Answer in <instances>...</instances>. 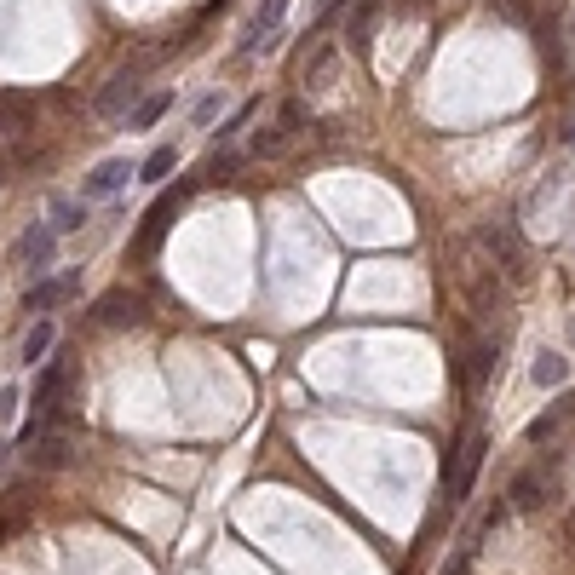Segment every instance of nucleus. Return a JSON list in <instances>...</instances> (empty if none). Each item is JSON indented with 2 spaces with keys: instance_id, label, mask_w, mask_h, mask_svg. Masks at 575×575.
<instances>
[{
  "instance_id": "1",
  "label": "nucleus",
  "mask_w": 575,
  "mask_h": 575,
  "mask_svg": "<svg viewBox=\"0 0 575 575\" xmlns=\"http://www.w3.org/2000/svg\"><path fill=\"white\" fill-rule=\"evenodd\" d=\"M305 127H311V110H305L299 98H288V104L276 110V121H271V127H259V133H253V156H259V161L288 156V150H294L299 138H305Z\"/></svg>"
},
{
  "instance_id": "2",
  "label": "nucleus",
  "mask_w": 575,
  "mask_h": 575,
  "mask_svg": "<svg viewBox=\"0 0 575 575\" xmlns=\"http://www.w3.org/2000/svg\"><path fill=\"white\" fill-rule=\"evenodd\" d=\"M478 248L495 259L501 282H524V276H529V248H524V236H518L512 225H483L478 230Z\"/></svg>"
},
{
  "instance_id": "3",
  "label": "nucleus",
  "mask_w": 575,
  "mask_h": 575,
  "mask_svg": "<svg viewBox=\"0 0 575 575\" xmlns=\"http://www.w3.org/2000/svg\"><path fill=\"white\" fill-rule=\"evenodd\" d=\"M144 98V81H138V69H115L110 81H104V92L92 98V115L98 121H115V115H127Z\"/></svg>"
},
{
  "instance_id": "4",
  "label": "nucleus",
  "mask_w": 575,
  "mask_h": 575,
  "mask_svg": "<svg viewBox=\"0 0 575 575\" xmlns=\"http://www.w3.org/2000/svg\"><path fill=\"white\" fill-rule=\"evenodd\" d=\"M483 449H489V443H483V432H478V426H472V432L460 437L455 466L443 472V478H449V501H466V495H472V483H478V466H483Z\"/></svg>"
},
{
  "instance_id": "5",
  "label": "nucleus",
  "mask_w": 575,
  "mask_h": 575,
  "mask_svg": "<svg viewBox=\"0 0 575 575\" xmlns=\"http://www.w3.org/2000/svg\"><path fill=\"white\" fill-rule=\"evenodd\" d=\"M52 259H58V230H52V225H29L18 242H12V265H18V271L46 276Z\"/></svg>"
},
{
  "instance_id": "6",
  "label": "nucleus",
  "mask_w": 575,
  "mask_h": 575,
  "mask_svg": "<svg viewBox=\"0 0 575 575\" xmlns=\"http://www.w3.org/2000/svg\"><path fill=\"white\" fill-rule=\"evenodd\" d=\"M138 167L127 156H110V161H98V167H92L87 173V184H81V202H110L115 190H121V184L133 179Z\"/></svg>"
},
{
  "instance_id": "7",
  "label": "nucleus",
  "mask_w": 575,
  "mask_h": 575,
  "mask_svg": "<svg viewBox=\"0 0 575 575\" xmlns=\"http://www.w3.org/2000/svg\"><path fill=\"white\" fill-rule=\"evenodd\" d=\"M69 460H75V437H69V432L29 437V466H35V472H64Z\"/></svg>"
},
{
  "instance_id": "8",
  "label": "nucleus",
  "mask_w": 575,
  "mask_h": 575,
  "mask_svg": "<svg viewBox=\"0 0 575 575\" xmlns=\"http://www.w3.org/2000/svg\"><path fill=\"white\" fill-rule=\"evenodd\" d=\"M92 322H104V328H133V322H144V299L127 294V288H110V294L92 305Z\"/></svg>"
},
{
  "instance_id": "9",
  "label": "nucleus",
  "mask_w": 575,
  "mask_h": 575,
  "mask_svg": "<svg viewBox=\"0 0 575 575\" xmlns=\"http://www.w3.org/2000/svg\"><path fill=\"white\" fill-rule=\"evenodd\" d=\"M282 12H288V0H265L259 12L248 18V29H242V41H236V52H259V46H276V29H282Z\"/></svg>"
},
{
  "instance_id": "10",
  "label": "nucleus",
  "mask_w": 575,
  "mask_h": 575,
  "mask_svg": "<svg viewBox=\"0 0 575 575\" xmlns=\"http://www.w3.org/2000/svg\"><path fill=\"white\" fill-rule=\"evenodd\" d=\"M81 294V271H64V276H41L29 294H23V311H52V305H64V299Z\"/></svg>"
},
{
  "instance_id": "11",
  "label": "nucleus",
  "mask_w": 575,
  "mask_h": 575,
  "mask_svg": "<svg viewBox=\"0 0 575 575\" xmlns=\"http://www.w3.org/2000/svg\"><path fill=\"white\" fill-rule=\"evenodd\" d=\"M552 495H558V483H552V472H518L512 478V506L518 512H541V506H552Z\"/></svg>"
},
{
  "instance_id": "12",
  "label": "nucleus",
  "mask_w": 575,
  "mask_h": 575,
  "mask_svg": "<svg viewBox=\"0 0 575 575\" xmlns=\"http://www.w3.org/2000/svg\"><path fill=\"white\" fill-rule=\"evenodd\" d=\"M179 202H184V190H173V196H161V202L144 213V225H138V253H156V248H161L167 225L179 219Z\"/></svg>"
},
{
  "instance_id": "13",
  "label": "nucleus",
  "mask_w": 575,
  "mask_h": 575,
  "mask_svg": "<svg viewBox=\"0 0 575 575\" xmlns=\"http://www.w3.org/2000/svg\"><path fill=\"white\" fill-rule=\"evenodd\" d=\"M52 340H58V328H52V322H35V328H29V334H23V351H18V357H23V363H29V368H35V363H46V351H52Z\"/></svg>"
},
{
  "instance_id": "14",
  "label": "nucleus",
  "mask_w": 575,
  "mask_h": 575,
  "mask_svg": "<svg viewBox=\"0 0 575 575\" xmlns=\"http://www.w3.org/2000/svg\"><path fill=\"white\" fill-rule=\"evenodd\" d=\"M489 374H495V345L472 340V351H466V391H478Z\"/></svg>"
},
{
  "instance_id": "15",
  "label": "nucleus",
  "mask_w": 575,
  "mask_h": 575,
  "mask_svg": "<svg viewBox=\"0 0 575 575\" xmlns=\"http://www.w3.org/2000/svg\"><path fill=\"white\" fill-rule=\"evenodd\" d=\"M173 110V92H150V98H138L133 115H127V127H156L161 115Z\"/></svg>"
},
{
  "instance_id": "16",
  "label": "nucleus",
  "mask_w": 575,
  "mask_h": 575,
  "mask_svg": "<svg viewBox=\"0 0 575 575\" xmlns=\"http://www.w3.org/2000/svg\"><path fill=\"white\" fill-rule=\"evenodd\" d=\"M173 167H179V150H173V144H156V150L144 156V167H138V173H144L150 184H161L167 173H173Z\"/></svg>"
},
{
  "instance_id": "17",
  "label": "nucleus",
  "mask_w": 575,
  "mask_h": 575,
  "mask_svg": "<svg viewBox=\"0 0 575 575\" xmlns=\"http://www.w3.org/2000/svg\"><path fill=\"white\" fill-rule=\"evenodd\" d=\"M81 219H87V202H69V196L52 202V230H81Z\"/></svg>"
},
{
  "instance_id": "18",
  "label": "nucleus",
  "mask_w": 575,
  "mask_h": 575,
  "mask_svg": "<svg viewBox=\"0 0 575 575\" xmlns=\"http://www.w3.org/2000/svg\"><path fill=\"white\" fill-rule=\"evenodd\" d=\"M29 121H35V115H29L23 98H6V104H0V133H29Z\"/></svg>"
},
{
  "instance_id": "19",
  "label": "nucleus",
  "mask_w": 575,
  "mask_h": 575,
  "mask_svg": "<svg viewBox=\"0 0 575 575\" xmlns=\"http://www.w3.org/2000/svg\"><path fill=\"white\" fill-rule=\"evenodd\" d=\"M368 29H374V0H363L351 18H345V41L357 46V41H368Z\"/></svg>"
},
{
  "instance_id": "20",
  "label": "nucleus",
  "mask_w": 575,
  "mask_h": 575,
  "mask_svg": "<svg viewBox=\"0 0 575 575\" xmlns=\"http://www.w3.org/2000/svg\"><path fill=\"white\" fill-rule=\"evenodd\" d=\"M328 75H334V52H317V58L305 64V81H311V87H328Z\"/></svg>"
},
{
  "instance_id": "21",
  "label": "nucleus",
  "mask_w": 575,
  "mask_h": 575,
  "mask_svg": "<svg viewBox=\"0 0 575 575\" xmlns=\"http://www.w3.org/2000/svg\"><path fill=\"white\" fill-rule=\"evenodd\" d=\"M18 414V386H0V426Z\"/></svg>"
},
{
  "instance_id": "22",
  "label": "nucleus",
  "mask_w": 575,
  "mask_h": 575,
  "mask_svg": "<svg viewBox=\"0 0 575 575\" xmlns=\"http://www.w3.org/2000/svg\"><path fill=\"white\" fill-rule=\"evenodd\" d=\"M535 380H541V386H558V380H564V363H535Z\"/></svg>"
},
{
  "instance_id": "23",
  "label": "nucleus",
  "mask_w": 575,
  "mask_h": 575,
  "mask_svg": "<svg viewBox=\"0 0 575 575\" xmlns=\"http://www.w3.org/2000/svg\"><path fill=\"white\" fill-rule=\"evenodd\" d=\"M501 18H512V23H529V0H501Z\"/></svg>"
},
{
  "instance_id": "24",
  "label": "nucleus",
  "mask_w": 575,
  "mask_h": 575,
  "mask_svg": "<svg viewBox=\"0 0 575 575\" xmlns=\"http://www.w3.org/2000/svg\"><path fill=\"white\" fill-rule=\"evenodd\" d=\"M248 115H253V104H242V110L230 115L225 127H219V138H236V133H242V121H248Z\"/></svg>"
},
{
  "instance_id": "25",
  "label": "nucleus",
  "mask_w": 575,
  "mask_h": 575,
  "mask_svg": "<svg viewBox=\"0 0 575 575\" xmlns=\"http://www.w3.org/2000/svg\"><path fill=\"white\" fill-rule=\"evenodd\" d=\"M213 115H219V92H213V98H202V104H196V121H213Z\"/></svg>"
},
{
  "instance_id": "26",
  "label": "nucleus",
  "mask_w": 575,
  "mask_h": 575,
  "mask_svg": "<svg viewBox=\"0 0 575 575\" xmlns=\"http://www.w3.org/2000/svg\"><path fill=\"white\" fill-rule=\"evenodd\" d=\"M12 179V161H6V150H0V184Z\"/></svg>"
},
{
  "instance_id": "27",
  "label": "nucleus",
  "mask_w": 575,
  "mask_h": 575,
  "mask_svg": "<svg viewBox=\"0 0 575 575\" xmlns=\"http://www.w3.org/2000/svg\"><path fill=\"white\" fill-rule=\"evenodd\" d=\"M570 345H575V317H570Z\"/></svg>"
}]
</instances>
